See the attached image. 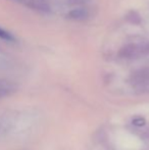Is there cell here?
<instances>
[{"mask_svg":"<svg viewBox=\"0 0 149 150\" xmlns=\"http://www.w3.org/2000/svg\"><path fill=\"white\" fill-rule=\"evenodd\" d=\"M119 57L125 58V59H134V58L140 57L143 54H142L141 48H140L139 44L129 43L121 48V50L119 52Z\"/></svg>","mask_w":149,"mask_h":150,"instance_id":"obj_1","label":"cell"},{"mask_svg":"<svg viewBox=\"0 0 149 150\" xmlns=\"http://www.w3.org/2000/svg\"><path fill=\"white\" fill-rule=\"evenodd\" d=\"M131 81L136 87L149 90V69H143L137 71L132 75Z\"/></svg>","mask_w":149,"mask_h":150,"instance_id":"obj_2","label":"cell"},{"mask_svg":"<svg viewBox=\"0 0 149 150\" xmlns=\"http://www.w3.org/2000/svg\"><path fill=\"white\" fill-rule=\"evenodd\" d=\"M88 16H89V12L86 8L83 7L75 8L68 13V18L72 21H76V22H82V21L87 20Z\"/></svg>","mask_w":149,"mask_h":150,"instance_id":"obj_4","label":"cell"},{"mask_svg":"<svg viewBox=\"0 0 149 150\" xmlns=\"http://www.w3.org/2000/svg\"><path fill=\"white\" fill-rule=\"evenodd\" d=\"M140 48H141V51L143 55H147L149 54V41H144L139 43Z\"/></svg>","mask_w":149,"mask_h":150,"instance_id":"obj_7","label":"cell"},{"mask_svg":"<svg viewBox=\"0 0 149 150\" xmlns=\"http://www.w3.org/2000/svg\"><path fill=\"white\" fill-rule=\"evenodd\" d=\"M0 39L4 40V41H8V42L14 41L13 36L10 33H8L7 31L3 30V29H1V28H0Z\"/></svg>","mask_w":149,"mask_h":150,"instance_id":"obj_6","label":"cell"},{"mask_svg":"<svg viewBox=\"0 0 149 150\" xmlns=\"http://www.w3.org/2000/svg\"><path fill=\"white\" fill-rule=\"evenodd\" d=\"M71 4H82L86 2V0H68Z\"/></svg>","mask_w":149,"mask_h":150,"instance_id":"obj_9","label":"cell"},{"mask_svg":"<svg viewBox=\"0 0 149 150\" xmlns=\"http://www.w3.org/2000/svg\"><path fill=\"white\" fill-rule=\"evenodd\" d=\"M146 122V120L144 117H134L133 119V124L135 125L136 127H142L144 126Z\"/></svg>","mask_w":149,"mask_h":150,"instance_id":"obj_8","label":"cell"},{"mask_svg":"<svg viewBox=\"0 0 149 150\" xmlns=\"http://www.w3.org/2000/svg\"><path fill=\"white\" fill-rule=\"evenodd\" d=\"M16 90V86L13 82L8 80H0V99L11 95Z\"/></svg>","mask_w":149,"mask_h":150,"instance_id":"obj_3","label":"cell"},{"mask_svg":"<svg viewBox=\"0 0 149 150\" xmlns=\"http://www.w3.org/2000/svg\"><path fill=\"white\" fill-rule=\"evenodd\" d=\"M126 20L132 25H140L142 22L140 14L135 10H131V11L128 12L127 16H126Z\"/></svg>","mask_w":149,"mask_h":150,"instance_id":"obj_5","label":"cell"}]
</instances>
